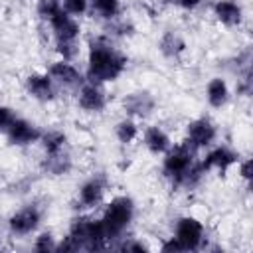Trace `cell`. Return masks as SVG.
Wrapping results in <instances>:
<instances>
[{"instance_id": "obj_1", "label": "cell", "mask_w": 253, "mask_h": 253, "mask_svg": "<svg viewBox=\"0 0 253 253\" xmlns=\"http://www.w3.org/2000/svg\"><path fill=\"white\" fill-rule=\"evenodd\" d=\"M126 59L103 38L91 42L89 45V67H87V79L91 83H105L115 81L125 71Z\"/></svg>"}, {"instance_id": "obj_2", "label": "cell", "mask_w": 253, "mask_h": 253, "mask_svg": "<svg viewBox=\"0 0 253 253\" xmlns=\"http://www.w3.org/2000/svg\"><path fill=\"white\" fill-rule=\"evenodd\" d=\"M132 215H134V204H132V200L121 196V198H115L107 206L101 221H103L109 237H117V235H121L128 227Z\"/></svg>"}, {"instance_id": "obj_3", "label": "cell", "mask_w": 253, "mask_h": 253, "mask_svg": "<svg viewBox=\"0 0 253 253\" xmlns=\"http://www.w3.org/2000/svg\"><path fill=\"white\" fill-rule=\"evenodd\" d=\"M194 164V148L186 142V144H178V146H170L166 150V158L162 164L164 174L178 186V182L182 180V176L188 172V168Z\"/></svg>"}, {"instance_id": "obj_4", "label": "cell", "mask_w": 253, "mask_h": 253, "mask_svg": "<svg viewBox=\"0 0 253 253\" xmlns=\"http://www.w3.org/2000/svg\"><path fill=\"white\" fill-rule=\"evenodd\" d=\"M174 239L180 243L182 251H190V249H198L204 241V225L196 219V217H180L176 221V231H174Z\"/></svg>"}, {"instance_id": "obj_5", "label": "cell", "mask_w": 253, "mask_h": 253, "mask_svg": "<svg viewBox=\"0 0 253 253\" xmlns=\"http://www.w3.org/2000/svg\"><path fill=\"white\" fill-rule=\"evenodd\" d=\"M49 26L55 36V42H77L79 38V24L63 8L49 18Z\"/></svg>"}, {"instance_id": "obj_6", "label": "cell", "mask_w": 253, "mask_h": 253, "mask_svg": "<svg viewBox=\"0 0 253 253\" xmlns=\"http://www.w3.org/2000/svg\"><path fill=\"white\" fill-rule=\"evenodd\" d=\"M215 140V126L208 119H196L188 125V144L196 148L210 146Z\"/></svg>"}, {"instance_id": "obj_7", "label": "cell", "mask_w": 253, "mask_h": 253, "mask_svg": "<svg viewBox=\"0 0 253 253\" xmlns=\"http://www.w3.org/2000/svg\"><path fill=\"white\" fill-rule=\"evenodd\" d=\"M38 223H40V210H38L36 206H26V208H22V210L16 211V213L10 217V221H8L10 231H12L14 235H28V233H32V231L38 227Z\"/></svg>"}, {"instance_id": "obj_8", "label": "cell", "mask_w": 253, "mask_h": 253, "mask_svg": "<svg viewBox=\"0 0 253 253\" xmlns=\"http://www.w3.org/2000/svg\"><path fill=\"white\" fill-rule=\"evenodd\" d=\"M47 75L53 79V83H59L63 87H81L83 85V75L77 71L75 65H71L69 61H55Z\"/></svg>"}, {"instance_id": "obj_9", "label": "cell", "mask_w": 253, "mask_h": 253, "mask_svg": "<svg viewBox=\"0 0 253 253\" xmlns=\"http://www.w3.org/2000/svg\"><path fill=\"white\" fill-rule=\"evenodd\" d=\"M77 101H79V107L81 109H85V111H103L105 109V103H107V99H105V93H103V89L97 85V83H83L81 87H79V97H77Z\"/></svg>"}, {"instance_id": "obj_10", "label": "cell", "mask_w": 253, "mask_h": 253, "mask_svg": "<svg viewBox=\"0 0 253 253\" xmlns=\"http://www.w3.org/2000/svg\"><path fill=\"white\" fill-rule=\"evenodd\" d=\"M6 134H8V138H10V142L12 144H30V142H36V140H40L42 138V132L32 125V123H28V121H24V119H18L16 117V121L10 125V128L6 130Z\"/></svg>"}, {"instance_id": "obj_11", "label": "cell", "mask_w": 253, "mask_h": 253, "mask_svg": "<svg viewBox=\"0 0 253 253\" xmlns=\"http://www.w3.org/2000/svg\"><path fill=\"white\" fill-rule=\"evenodd\" d=\"M26 89L38 101H51L55 97V85L49 75H40V73L30 75L26 79Z\"/></svg>"}, {"instance_id": "obj_12", "label": "cell", "mask_w": 253, "mask_h": 253, "mask_svg": "<svg viewBox=\"0 0 253 253\" xmlns=\"http://www.w3.org/2000/svg\"><path fill=\"white\" fill-rule=\"evenodd\" d=\"M233 162H237V154L233 150H229L227 146H217L213 148L211 152H208V156L200 162L204 172L210 170V168H219V170H225L229 168Z\"/></svg>"}, {"instance_id": "obj_13", "label": "cell", "mask_w": 253, "mask_h": 253, "mask_svg": "<svg viewBox=\"0 0 253 253\" xmlns=\"http://www.w3.org/2000/svg\"><path fill=\"white\" fill-rule=\"evenodd\" d=\"M103 192H105V180L101 176L87 180L81 186V190H79V204H81V208L97 206L101 202V198H103Z\"/></svg>"}, {"instance_id": "obj_14", "label": "cell", "mask_w": 253, "mask_h": 253, "mask_svg": "<svg viewBox=\"0 0 253 253\" xmlns=\"http://www.w3.org/2000/svg\"><path fill=\"white\" fill-rule=\"evenodd\" d=\"M154 109V99L148 93H132L125 99V111L132 117H146Z\"/></svg>"}, {"instance_id": "obj_15", "label": "cell", "mask_w": 253, "mask_h": 253, "mask_svg": "<svg viewBox=\"0 0 253 253\" xmlns=\"http://www.w3.org/2000/svg\"><path fill=\"white\" fill-rule=\"evenodd\" d=\"M144 146L154 154H164L172 144H170V136L160 126H148L144 130Z\"/></svg>"}, {"instance_id": "obj_16", "label": "cell", "mask_w": 253, "mask_h": 253, "mask_svg": "<svg viewBox=\"0 0 253 253\" xmlns=\"http://www.w3.org/2000/svg\"><path fill=\"white\" fill-rule=\"evenodd\" d=\"M213 12L227 26H237L241 22V8L233 0H217L213 6Z\"/></svg>"}, {"instance_id": "obj_17", "label": "cell", "mask_w": 253, "mask_h": 253, "mask_svg": "<svg viewBox=\"0 0 253 253\" xmlns=\"http://www.w3.org/2000/svg\"><path fill=\"white\" fill-rule=\"evenodd\" d=\"M43 168L49 172V174H65L69 168H71V158L65 150H59V152H53V154H45V160H43Z\"/></svg>"}, {"instance_id": "obj_18", "label": "cell", "mask_w": 253, "mask_h": 253, "mask_svg": "<svg viewBox=\"0 0 253 253\" xmlns=\"http://www.w3.org/2000/svg\"><path fill=\"white\" fill-rule=\"evenodd\" d=\"M229 97V91H227V85L221 77H213L210 83H208V101L211 107H221L225 105Z\"/></svg>"}, {"instance_id": "obj_19", "label": "cell", "mask_w": 253, "mask_h": 253, "mask_svg": "<svg viewBox=\"0 0 253 253\" xmlns=\"http://www.w3.org/2000/svg\"><path fill=\"white\" fill-rule=\"evenodd\" d=\"M91 2V10L93 14L105 18V20H115L121 12V4L119 0H89Z\"/></svg>"}, {"instance_id": "obj_20", "label": "cell", "mask_w": 253, "mask_h": 253, "mask_svg": "<svg viewBox=\"0 0 253 253\" xmlns=\"http://www.w3.org/2000/svg\"><path fill=\"white\" fill-rule=\"evenodd\" d=\"M42 144L45 148V154H53V152H59V150H65V134L59 132V130H47V132H42Z\"/></svg>"}, {"instance_id": "obj_21", "label": "cell", "mask_w": 253, "mask_h": 253, "mask_svg": "<svg viewBox=\"0 0 253 253\" xmlns=\"http://www.w3.org/2000/svg\"><path fill=\"white\" fill-rule=\"evenodd\" d=\"M115 134H117V138L121 140V142H132L134 138H136V134H138V126H136V123L134 121H130V119H123L121 123H117V126H115Z\"/></svg>"}, {"instance_id": "obj_22", "label": "cell", "mask_w": 253, "mask_h": 253, "mask_svg": "<svg viewBox=\"0 0 253 253\" xmlns=\"http://www.w3.org/2000/svg\"><path fill=\"white\" fill-rule=\"evenodd\" d=\"M182 47H184L182 40H180L176 34H172V32L164 34L162 40H160V49H162V53H164L166 57H174V55H178V53L182 51Z\"/></svg>"}, {"instance_id": "obj_23", "label": "cell", "mask_w": 253, "mask_h": 253, "mask_svg": "<svg viewBox=\"0 0 253 253\" xmlns=\"http://www.w3.org/2000/svg\"><path fill=\"white\" fill-rule=\"evenodd\" d=\"M61 10V0H38V14L49 22L51 16H55Z\"/></svg>"}, {"instance_id": "obj_24", "label": "cell", "mask_w": 253, "mask_h": 253, "mask_svg": "<svg viewBox=\"0 0 253 253\" xmlns=\"http://www.w3.org/2000/svg\"><path fill=\"white\" fill-rule=\"evenodd\" d=\"M61 8L71 16H79L89 8V0H61Z\"/></svg>"}, {"instance_id": "obj_25", "label": "cell", "mask_w": 253, "mask_h": 253, "mask_svg": "<svg viewBox=\"0 0 253 253\" xmlns=\"http://www.w3.org/2000/svg\"><path fill=\"white\" fill-rule=\"evenodd\" d=\"M55 49H57V53L65 59V61H69V59H73L75 55H77V42H55Z\"/></svg>"}, {"instance_id": "obj_26", "label": "cell", "mask_w": 253, "mask_h": 253, "mask_svg": "<svg viewBox=\"0 0 253 253\" xmlns=\"http://www.w3.org/2000/svg\"><path fill=\"white\" fill-rule=\"evenodd\" d=\"M14 121H16V113H14L10 107L0 105V130H2V132H6Z\"/></svg>"}, {"instance_id": "obj_27", "label": "cell", "mask_w": 253, "mask_h": 253, "mask_svg": "<svg viewBox=\"0 0 253 253\" xmlns=\"http://www.w3.org/2000/svg\"><path fill=\"white\" fill-rule=\"evenodd\" d=\"M34 249H36V251H51V249H55V243H53V239H51L49 233H42V235L38 237Z\"/></svg>"}, {"instance_id": "obj_28", "label": "cell", "mask_w": 253, "mask_h": 253, "mask_svg": "<svg viewBox=\"0 0 253 253\" xmlns=\"http://www.w3.org/2000/svg\"><path fill=\"white\" fill-rule=\"evenodd\" d=\"M176 4H180L184 10H194V8H198L202 4V0H178Z\"/></svg>"}, {"instance_id": "obj_29", "label": "cell", "mask_w": 253, "mask_h": 253, "mask_svg": "<svg viewBox=\"0 0 253 253\" xmlns=\"http://www.w3.org/2000/svg\"><path fill=\"white\" fill-rule=\"evenodd\" d=\"M162 251H182V247H180V243L172 237L168 243H164V245H162Z\"/></svg>"}, {"instance_id": "obj_30", "label": "cell", "mask_w": 253, "mask_h": 253, "mask_svg": "<svg viewBox=\"0 0 253 253\" xmlns=\"http://www.w3.org/2000/svg\"><path fill=\"white\" fill-rule=\"evenodd\" d=\"M239 172H241V176H243L245 180H249V178H251V160H245V162L241 164V170H239Z\"/></svg>"}, {"instance_id": "obj_31", "label": "cell", "mask_w": 253, "mask_h": 253, "mask_svg": "<svg viewBox=\"0 0 253 253\" xmlns=\"http://www.w3.org/2000/svg\"><path fill=\"white\" fill-rule=\"evenodd\" d=\"M164 2H168V4H176L178 0H164Z\"/></svg>"}]
</instances>
